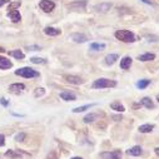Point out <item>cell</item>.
Instances as JSON below:
<instances>
[{
    "instance_id": "2e32d148",
    "label": "cell",
    "mask_w": 159,
    "mask_h": 159,
    "mask_svg": "<svg viewBox=\"0 0 159 159\" xmlns=\"http://www.w3.org/2000/svg\"><path fill=\"white\" fill-rule=\"evenodd\" d=\"M111 9V4L110 3H100V4H98L97 7H95V10L98 11V13H107V11H109Z\"/></svg>"
},
{
    "instance_id": "7a4b0ae2",
    "label": "cell",
    "mask_w": 159,
    "mask_h": 159,
    "mask_svg": "<svg viewBox=\"0 0 159 159\" xmlns=\"http://www.w3.org/2000/svg\"><path fill=\"white\" fill-rule=\"evenodd\" d=\"M115 87H116V82L108 78H99L92 84L93 89H105V88H115Z\"/></svg>"
},
{
    "instance_id": "5b68a950",
    "label": "cell",
    "mask_w": 159,
    "mask_h": 159,
    "mask_svg": "<svg viewBox=\"0 0 159 159\" xmlns=\"http://www.w3.org/2000/svg\"><path fill=\"white\" fill-rule=\"evenodd\" d=\"M123 157V153L122 150H111V152H103L100 153V158L102 159H122Z\"/></svg>"
},
{
    "instance_id": "8992f818",
    "label": "cell",
    "mask_w": 159,
    "mask_h": 159,
    "mask_svg": "<svg viewBox=\"0 0 159 159\" xmlns=\"http://www.w3.org/2000/svg\"><path fill=\"white\" fill-rule=\"evenodd\" d=\"M39 7H40V9L44 13H52L55 9V3L52 2V0H40Z\"/></svg>"
},
{
    "instance_id": "f35d334b",
    "label": "cell",
    "mask_w": 159,
    "mask_h": 159,
    "mask_svg": "<svg viewBox=\"0 0 159 159\" xmlns=\"http://www.w3.org/2000/svg\"><path fill=\"white\" fill-rule=\"evenodd\" d=\"M4 52H5V49L3 47H0V53H4Z\"/></svg>"
},
{
    "instance_id": "ffe728a7",
    "label": "cell",
    "mask_w": 159,
    "mask_h": 159,
    "mask_svg": "<svg viewBox=\"0 0 159 159\" xmlns=\"http://www.w3.org/2000/svg\"><path fill=\"white\" fill-rule=\"evenodd\" d=\"M155 59V54L153 53H144L142 55H138V60L140 61H152Z\"/></svg>"
},
{
    "instance_id": "d590c367",
    "label": "cell",
    "mask_w": 159,
    "mask_h": 159,
    "mask_svg": "<svg viewBox=\"0 0 159 159\" xmlns=\"http://www.w3.org/2000/svg\"><path fill=\"white\" fill-rule=\"evenodd\" d=\"M7 3H10V0H0V8H2L4 4H7Z\"/></svg>"
},
{
    "instance_id": "d4e9b609",
    "label": "cell",
    "mask_w": 159,
    "mask_h": 159,
    "mask_svg": "<svg viewBox=\"0 0 159 159\" xmlns=\"http://www.w3.org/2000/svg\"><path fill=\"white\" fill-rule=\"evenodd\" d=\"M95 105L97 104H87V105H83V107H78V108L73 109V113H83V111H85V110H88V109H90Z\"/></svg>"
},
{
    "instance_id": "1f68e13d",
    "label": "cell",
    "mask_w": 159,
    "mask_h": 159,
    "mask_svg": "<svg viewBox=\"0 0 159 159\" xmlns=\"http://www.w3.org/2000/svg\"><path fill=\"white\" fill-rule=\"evenodd\" d=\"M25 133H19V134H16V137H15V140L16 142H23L24 139H25Z\"/></svg>"
},
{
    "instance_id": "9a60e30c",
    "label": "cell",
    "mask_w": 159,
    "mask_h": 159,
    "mask_svg": "<svg viewBox=\"0 0 159 159\" xmlns=\"http://www.w3.org/2000/svg\"><path fill=\"white\" fill-rule=\"evenodd\" d=\"M132 63H133V59H132L130 57H124V58L120 60V69L128 70V69L132 66Z\"/></svg>"
},
{
    "instance_id": "6da1fadb",
    "label": "cell",
    "mask_w": 159,
    "mask_h": 159,
    "mask_svg": "<svg viewBox=\"0 0 159 159\" xmlns=\"http://www.w3.org/2000/svg\"><path fill=\"white\" fill-rule=\"evenodd\" d=\"M114 36L120 40L123 43H134L137 42V36L134 35V33H132L130 30H125V29H120V30H116L114 33Z\"/></svg>"
},
{
    "instance_id": "836d02e7",
    "label": "cell",
    "mask_w": 159,
    "mask_h": 159,
    "mask_svg": "<svg viewBox=\"0 0 159 159\" xmlns=\"http://www.w3.org/2000/svg\"><path fill=\"white\" fill-rule=\"evenodd\" d=\"M5 145V137L3 134H0V147H4Z\"/></svg>"
},
{
    "instance_id": "8d00e7d4",
    "label": "cell",
    "mask_w": 159,
    "mask_h": 159,
    "mask_svg": "<svg viewBox=\"0 0 159 159\" xmlns=\"http://www.w3.org/2000/svg\"><path fill=\"white\" fill-rule=\"evenodd\" d=\"M154 152H155V154H157V155L159 157V147H157V148L154 149Z\"/></svg>"
},
{
    "instance_id": "30bf717a",
    "label": "cell",
    "mask_w": 159,
    "mask_h": 159,
    "mask_svg": "<svg viewBox=\"0 0 159 159\" xmlns=\"http://www.w3.org/2000/svg\"><path fill=\"white\" fill-rule=\"evenodd\" d=\"M103 114H100V113H90V114H88V115H85L84 116V123H87V124H89V123H93V122H95V120H99V118L102 116Z\"/></svg>"
},
{
    "instance_id": "ab89813d",
    "label": "cell",
    "mask_w": 159,
    "mask_h": 159,
    "mask_svg": "<svg viewBox=\"0 0 159 159\" xmlns=\"http://www.w3.org/2000/svg\"><path fill=\"white\" fill-rule=\"evenodd\" d=\"M71 159H83V158H80V157H74V158H71Z\"/></svg>"
},
{
    "instance_id": "e0dca14e",
    "label": "cell",
    "mask_w": 159,
    "mask_h": 159,
    "mask_svg": "<svg viewBox=\"0 0 159 159\" xmlns=\"http://www.w3.org/2000/svg\"><path fill=\"white\" fill-rule=\"evenodd\" d=\"M44 33L49 36H58L61 34V30L60 29H57V28H53V26H47L44 29Z\"/></svg>"
},
{
    "instance_id": "44dd1931",
    "label": "cell",
    "mask_w": 159,
    "mask_h": 159,
    "mask_svg": "<svg viewBox=\"0 0 159 159\" xmlns=\"http://www.w3.org/2000/svg\"><path fill=\"white\" fill-rule=\"evenodd\" d=\"M118 59H119V55L118 54H108L105 57V64L107 65H113Z\"/></svg>"
},
{
    "instance_id": "3957f363",
    "label": "cell",
    "mask_w": 159,
    "mask_h": 159,
    "mask_svg": "<svg viewBox=\"0 0 159 159\" xmlns=\"http://www.w3.org/2000/svg\"><path fill=\"white\" fill-rule=\"evenodd\" d=\"M15 75H19V76H23V78H26V79H31V78L40 76V73L36 71L33 68L25 66V68H20V69L15 70Z\"/></svg>"
},
{
    "instance_id": "4316f807",
    "label": "cell",
    "mask_w": 159,
    "mask_h": 159,
    "mask_svg": "<svg viewBox=\"0 0 159 159\" xmlns=\"http://www.w3.org/2000/svg\"><path fill=\"white\" fill-rule=\"evenodd\" d=\"M105 49V44H99V43H93L90 44V50H94V52H102Z\"/></svg>"
},
{
    "instance_id": "7c38bea8",
    "label": "cell",
    "mask_w": 159,
    "mask_h": 159,
    "mask_svg": "<svg viewBox=\"0 0 159 159\" xmlns=\"http://www.w3.org/2000/svg\"><path fill=\"white\" fill-rule=\"evenodd\" d=\"M9 90L14 94H20L23 90H25V85L23 83H15V84H11L9 87Z\"/></svg>"
},
{
    "instance_id": "60d3db41",
    "label": "cell",
    "mask_w": 159,
    "mask_h": 159,
    "mask_svg": "<svg viewBox=\"0 0 159 159\" xmlns=\"http://www.w3.org/2000/svg\"><path fill=\"white\" fill-rule=\"evenodd\" d=\"M157 100H158V102H159V94H158V95H157Z\"/></svg>"
},
{
    "instance_id": "f1b7e54d",
    "label": "cell",
    "mask_w": 159,
    "mask_h": 159,
    "mask_svg": "<svg viewBox=\"0 0 159 159\" xmlns=\"http://www.w3.org/2000/svg\"><path fill=\"white\" fill-rule=\"evenodd\" d=\"M30 61H31L33 64H47V60H45V59H43V58H36V57L30 58Z\"/></svg>"
},
{
    "instance_id": "d6986e66",
    "label": "cell",
    "mask_w": 159,
    "mask_h": 159,
    "mask_svg": "<svg viewBox=\"0 0 159 159\" xmlns=\"http://www.w3.org/2000/svg\"><path fill=\"white\" fill-rule=\"evenodd\" d=\"M110 108L113 109V110H115V111H118V113H123V111H125V108H124V105L119 102V100H115V102H113L111 104H110Z\"/></svg>"
},
{
    "instance_id": "74e56055",
    "label": "cell",
    "mask_w": 159,
    "mask_h": 159,
    "mask_svg": "<svg viewBox=\"0 0 159 159\" xmlns=\"http://www.w3.org/2000/svg\"><path fill=\"white\" fill-rule=\"evenodd\" d=\"M142 2H143V3H145V4H152L150 0H142Z\"/></svg>"
},
{
    "instance_id": "f546056e",
    "label": "cell",
    "mask_w": 159,
    "mask_h": 159,
    "mask_svg": "<svg viewBox=\"0 0 159 159\" xmlns=\"http://www.w3.org/2000/svg\"><path fill=\"white\" fill-rule=\"evenodd\" d=\"M44 94H45V89H44V88H38V89L35 90V93H34V95H35L36 98L43 97Z\"/></svg>"
},
{
    "instance_id": "9c48e42d",
    "label": "cell",
    "mask_w": 159,
    "mask_h": 159,
    "mask_svg": "<svg viewBox=\"0 0 159 159\" xmlns=\"http://www.w3.org/2000/svg\"><path fill=\"white\" fill-rule=\"evenodd\" d=\"M60 98H61L63 100H65V102H74V100H76L75 93H73V92H70V90H64V92H61V93H60Z\"/></svg>"
},
{
    "instance_id": "ac0fdd59",
    "label": "cell",
    "mask_w": 159,
    "mask_h": 159,
    "mask_svg": "<svg viewBox=\"0 0 159 159\" xmlns=\"http://www.w3.org/2000/svg\"><path fill=\"white\" fill-rule=\"evenodd\" d=\"M11 66H13V63L9 59H7L4 57H0V69L7 70V69H10Z\"/></svg>"
},
{
    "instance_id": "5bb4252c",
    "label": "cell",
    "mask_w": 159,
    "mask_h": 159,
    "mask_svg": "<svg viewBox=\"0 0 159 159\" xmlns=\"http://www.w3.org/2000/svg\"><path fill=\"white\" fill-rule=\"evenodd\" d=\"M8 16H9V19H10L13 23H19V21L21 20V15H20V13H19L18 9H16V10H10V11L8 13Z\"/></svg>"
},
{
    "instance_id": "8fae6325",
    "label": "cell",
    "mask_w": 159,
    "mask_h": 159,
    "mask_svg": "<svg viewBox=\"0 0 159 159\" xmlns=\"http://www.w3.org/2000/svg\"><path fill=\"white\" fill-rule=\"evenodd\" d=\"M127 154L132 155V157H139V155L143 154V148L140 145H134V147H132L127 150Z\"/></svg>"
},
{
    "instance_id": "277c9868",
    "label": "cell",
    "mask_w": 159,
    "mask_h": 159,
    "mask_svg": "<svg viewBox=\"0 0 159 159\" xmlns=\"http://www.w3.org/2000/svg\"><path fill=\"white\" fill-rule=\"evenodd\" d=\"M87 5H88L87 0H76V2L66 4V8L70 10H74V11H79V10H85Z\"/></svg>"
},
{
    "instance_id": "83f0119b",
    "label": "cell",
    "mask_w": 159,
    "mask_h": 159,
    "mask_svg": "<svg viewBox=\"0 0 159 159\" xmlns=\"http://www.w3.org/2000/svg\"><path fill=\"white\" fill-rule=\"evenodd\" d=\"M20 5H21L20 0H16V2H10L9 7H8V10H9V11H10V10H16L18 8H20Z\"/></svg>"
},
{
    "instance_id": "e575fe53",
    "label": "cell",
    "mask_w": 159,
    "mask_h": 159,
    "mask_svg": "<svg viewBox=\"0 0 159 159\" xmlns=\"http://www.w3.org/2000/svg\"><path fill=\"white\" fill-rule=\"evenodd\" d=\"M111 119H114L115 122H119V120H122V119H123V116L122 115H113Z\"/></svg>"
},
{
    "instance_id": "7402d4cb",
    "label": "cell",
    "mask_w": 159,
    "mask_h": 159,
    "mask_svg": "<svg viewBox=\"0 0 159 159\" xmlns=\"http://www.w3.org/2000/svg\"><path fill=\"white\" fill-rule=\"evenodd\" d=\"M9 55H10V57H14V58H15V59H18V60H23V59L25 58V54H24L21 50H19V49L9 52Z\"/></svg>"
},
{
    "instance_id": "484cf974",
    "label": "cell",
    "mask_w": 159,
    "mask_h": 159,
    "mask_svg": "<svg viewBox=\"0 0 159 159\" xmlns=\"http://www.w3.org/2000/svg\"><path fill=\"white\" fill-rule=\"evenodd\" d=\"M5 157H10L11 159H19L21 158V154H20V150H8L5 153Z\"/></svg>"
},
{
    "instance_id": "603a6c76",
    "label": "cell",
    "mask_w": 159,
    "mask_h": 159,
    "mask_svg": "<svg viewBox=\"0 0 159 159\" xmlns=\"http://www.w3.org/2000/svg\"><path fill=\"white\" fill-rule=\"evenodd\" d=\"M154 128H155L154 124H143V125H140V127L138 128V130H139L140 133H150V132H153Z\"/></svg>"
},
{
    "instance_id": "ba28073f",
    "label": "cell",
    "mask_w": 159,
    "mask_h": 159,
    "mask_svg": "<svg viewBox=\"0 0 159 159\" xmlns=\"http://www.w3.org/2000/svg\"><path fill=\"white\" fill-rule=\"evenodd\" d=\"M70 39H71L74 43H79V44L88 42V36L84 35V34H80V33H74V34H71V35H70Z\"/></svg>"
},
{
    "instance_id": "4fadbf2b",
    "label": "cell",
    "mask_w": 159,
    "mask_h": 159,
    "mask_svg": "<svg viewBox=\"0 0 159 159\" xmlns=\"http://www.w3.org/2000/svg\"><path fill=\"white\" fill-rule=\"evenodd\" d=\"M139 104H140L142 107L147 108V109H154V108H155V104H154V103H153V100H152L150 98H148V97L142 98V99H140V102H139Z\"/></svg>"
},
{
    "instance_id": "52a82bcc",
    "label": "cell",
    "mask_w": 159,
    "mask_h": 159,
    "mask_svg": "<svg viewBox=\"0 0 159 159\" xmlns=\"http://www.w3.org/2000/svg\"><path fill=\"white\" fill-rule=\"evenodd\" d=\"M64 79H65L68 83L74 84V85H80V84L84 83L83 79L79 78V76H76V75H64Z\"/></svg>"
},
{
    "instance_id": "4dcf8cb0",
    "label": "cell",
    "mask_w": 159,
    "mask_h": 159,
    "mask_svg": "<svg viewBox=\"0 0 159 159\" xmlns=\"http://www.w3.org/2000/svg\"><path fill=\"white\" fill-rule=\"evenodd\" d=\"M26 49L31 50V52H39V50H42V47H39V45H28Z\"/></svg>"
},
{
    "instance_id": "d6a6232c",
    "label": "cell",
    "mask_w": 159,
    "mask_h": 159,
    "mask_svg": "<svg viewBox=\"0 0 159 159\" xmlns=\"http://www.w3.org/2000/svg\"><path fill=\"white\" fill-rule=\"evenodd\" d=\"M0 104H2L3 107H8L9 105V102L5 98H0Z\"/></svg>"
},
{
    "instance_id": "cb8c5ba5",
    "label": "cell",
    "mask_w": 159,
    "mask_h": 159,
    "mask_svg": "<svg viewBox=\"0 0 159 159\" xmlns=\"http://www.w3.org/2000/svg\"><path fill=\"white\" fill-rule=\"evenodd\" d=\"M150 83H152V80H149V79H142V80H139L137 83V88L140 89V90H143V89L148 88L150 85Z\"/></svg>"
}]
</instances>
